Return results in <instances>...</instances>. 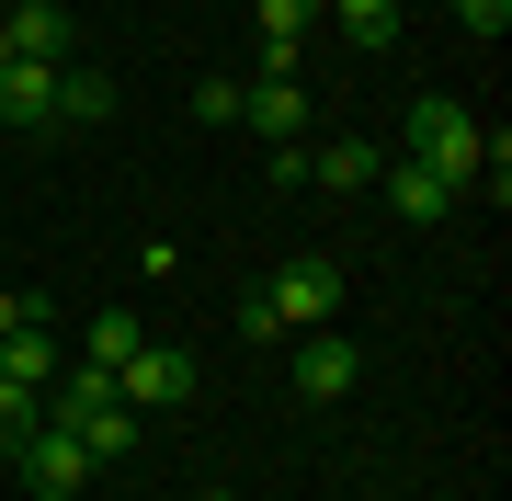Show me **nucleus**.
Here are the masks:
<instances>
[{"instance_id":"nucleus-1","label":"nucleus","mask_w":512,"mask_h":501,"mask_svg":"<svg viewBox=\"0 0 512 501\" xmlns=\"http://www.w3.org/2000/svg\"><path fill=\"white\" fill-rule=\"evenodd\" d=\"M478 149H490V126H478V114L456 103V92H421L410 103V126H399V160L410 171H433V183H478Z\"/></svg>"},{"instance_id":"nucleus-2","label":"nucleus","mask_w":512,"mask_h":501,"mask_svg":"<svg viewBox=\"0 0 512 501\" xmlns=\"http://www.w3.org/2000/svg\"><path fill=\"white\" fill-rule=\"evenodd\" d=\"M262 308L285 319V342H296V331H330V319H342V262H330V251H296L285 274L262 285Z\"/></svg>"},{"instance_id":"nucleus-3","label":"nucleus","mask_w":512,"mask_h":501,"mask_svg":"<svg viewBox=\"0 0 512 501\" xmlns=\"http://www.w3.org/2000/svg\"><path fill=\"white\" fill-rule=\"evenodd\" d=\"M114 399H126V410H183V399H194V353L137 342V353H126V376H114Z\"/></svg>"},{"instance_id":"nucleus-4","label":"nucleus","mask_w":512,"mask_h":501,"mask_svg":"<svg viewBox=\"0 0 512 501\" xmlns=\"http://www.w3.org/2000/svg\"><path fill=\"white\" fill-rule=\"evenodd\" d=\"M12 456H23V479H35V501H80V479H92V456H80L69 422H35Z\"/></svg>"},{"instance_id":"nucleus-5","label":"nucleus","mask_w":512,"mask_h":501,"mask_svg":"<svg viewBox=\"0 0 512 501\" xmlns=\"http://www.w3.org/2000/svg\"><path fill=\"white\" fill-rule=\"evenodd\" d=\"M353 388H365V342L296 331V399H353Z\"/></svg>"},{"instance_id":"nucleus-6","label":"nucleus","mask_w":512,"mask_h":501,"mask_svg":"<svg viewBox=\"0 0 512 501\" xmlns=\"http://www.w3.org/2000/svg\"><path fill=\"white\" fill-rule=\"evenodd\" d=\"M376 194H387L399 228H444L456 217V183H433V171H410V160H376Z\"/></svg>"},{"instance_id":"nucleus-7","label":"nucleus","mask_w":512,"mask_h":501,"mask_svg":"<svg viewBox=\"0 0 512 501\" xmlns=\"http://www.w3.org/2000/svg\"><path fill=\"white\" fill-rule=\"evenodd\" d=\"M239 126L296 149V137H308V80H251V92H239Z\"/></svg>"},{"instance_id":"nucleus-8","label":"nucleus","mask_w":512,"mask_h":501,"mask_svg":"<svg viewBox=\"0 0 512 501\" xmlns=\"http://www.w3.org/2000/svg\"><path fill=\"white\" fill-rule=\"evenodd\" d=\"M57 69H69V57H57ZM57 69H35V57H12V69H0V126H57Z\"/></svg>"},{"instance_id":"nucleus-9","label":"nucleus","mask_w":512,"mask_h":501,"mask_svg":"<svg viewBox=\"0 0 512 501\" xmlns=\"http://www.w3.org/2000/svg\"><path fill=\"white\" fill-rule=\"evenodd\" d=\"M0 46H12V57H35V69H57L80 35H69V12H57V0H23V12H0Z\"/></svg>"},{"instance_id":"nucleus-10","label":"nucleus","mask_w":512,"mask_h":501,"mask_svg":"<svg viewBox=\"0 0 512 501\" xmlns=\"http://www.w3.org/2000/svg\"><path fill=\"white\" fill-rule=\"evenodd\" d=\"M57 365H69V353H57L46 319H23V331L0 342V376H12V388H35V399H46V376H57Z\"/></svg>"},{"instance_id":"nucleus-11","label":"nucleus","mask_w":512,"mask_h":501,"mask_svg":"<svg viewBox=\"0 0 512 501\" xmlns=\"http://www.w3.org/2000/svg\"><path fill=\"white\" fill-rule=\"evenodd\" d=\"M376 160H387V149H365V137H330V149H308V183H319V194H365Z\"/></svg>"},{"instance_id":"nucleus-12","label":"nucleus","mask_w":512,"mask_h":501,"mask_svg":"<svg viewBox=\"0 0 512 501\" xmlns=\"http://www.w3.org/2000/svg\"><path fill=\"white\" fill-rule=\"evenodd\" d=\"M330 23H342V46H365V57L399 46V0H330Z\"/></svg>"},{"instance_id":"nucleus-13","label":"nucleus","mask_w":512,"mask_h":501,"mask_svg":"<svg viewBox=\"0 0 512 501\" xmlns=\"http://www.w3.org/2000/svg\"><path fill=\"white\" fill-rule=\"evenodd\" d=\"M103 114H114V80L69 57V69H57V126H103Z\"/></svg>"},{"instance_id":"nucleus-14","label":"nucleus","mask_w":512,"mask_h":501,"mask_svg":"<svg viewBox=\"0 0 512 501\" xmlns=\"http://www.w3.org/2000/svg\"><path fill=\"white\" fill-rule=\"evenodd\" d=\"M137 342H148L137 319H126V308H103L92 331H80V365H103V376H126V353H137Z\"/></svg>"},{"instance_id":"nucleus-15","label":"nucleus","mask_w":512,"mask_h":501,"mask_svg":"<svg viewBox=\"0 0 512 501\" xmlns=\"http://www.w3.org/2000/svg\"><path fill=\"white\" fill-rule=\"evenodd\" d=\"M69 433H80V456H92V467H114V456L137 445V410L114 399V410H92V422H69Z\"/></svg>"},{"instance_id":"nucleus-16","label":"nucleus","mask_w":512,"mask_h":501,"mask_svg":"<svg viewBox=\"0 0 512 501\" xmlns=\"http://www.w3.org/2000/svg\"><path fill=\"white\" fill-rule=\"evenodd\" d=\"M308 12H319V0H251V35H262V57L308 35Z\"/></svg>"},{"instance_id":"nucleus-17","label":"nucleus","mask_w":512,"mask_h":501,"mask_svg":"<svg viewBox=\"0 0 512 501\" xmlns=\"http://www.w3.org/2000/svg\"><path fill=\"white\" fill-rule=\"evenodd\" d=\"M239 92H251V80H228V69L194 80V126H239Z\"/></svg>"},{"instance_id":"nucleus-18","label":"nucleus","mask_w":512,"mask_h":501,"mask_svg":"<svg viewBox=\"0 0 512 501\" xmlns=\"http://www.w3.org/2000/svg\"><path fill=\"white\" fill-rule=\"evenodd\" d=\"M35 422H46V410H35V388H12V376H0V456H12Z\"/></svg>"},{"instance_id":"nucleus-19","label":"nucleus","mask_w":512,"mask_h":501,"mask_svg":"<svg viewBox=\"0 0 512 501\" xmlns=\"http://www.w3.org/2000/svg\"><path fill=\"white\" fill-rule=\"evenodd\" d=\"M23 319H46V297H23V285H0V342H12Z\"/></svg>"},{"instance_id":"nucleus-20","label":"nucleus","mask_w":512,"mask_h":501,"mask_svg":"<svg viewBox=\"0 0 512 501\" xmlns=\"http://www.w3.org/2000/svg\"><path fill=\"white\" fill-rule=\"evenodd\" d=\"M0 69H12V46H0Z\"/></svg>"},{"instance_id":"nucleus-21","label":"nucleus","mask_w":512,"mask_h":501,"mask_svg":"<svg viewBox=\"0 0 512 501\" xmlns=\"http://www.w3.org/2000/svg\"><path fill=\"white\" fill-rule=\"evenodd\" d=\"M0 12H23V0H0Z\"/></svg>"},{"instance_id":"nucleus-22","label":"nucleus","mask_w":512,"mask_h":501,"mask_svg":"<svg viewBox=\"0 0 512 501\" xmlns=\"http://www.w3.org/2000/svg\"><path fill=\"white\" fill-rule=\"evenodd\" d=\"M205 501H228V490H205Z\"/></svg>"}]
</instances>
